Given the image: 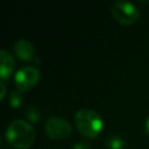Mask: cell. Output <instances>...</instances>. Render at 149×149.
<instances>
[{
  "instance_id": "1",
  "label": "cell",
  "mask_w": 149,
  "mask_h": 149,
  "mask_svg": "<svg viewBox=\"0 0 149 149\" xmlns=\"http://www.w3.org/2000/svg\"><path fill=\"white\" fill-rule=\"evenodd\" d=\"M6 140L15 149H28L36 139V132L30 123L17 120L10 123L6 129Z\"/></svg>"
},
{
  "instance_id": "2",
  "label": "cell",
  "mask_w": 149,
  "mask_h": 149,
  "mask_svg": "<svg viewBox=\"0 0 149 149\" xmlns=\"http://www.w3.org/2000/svg\"><path fill=\"white\" fill-rule=\"evenodd\" d=\"M74 123L80 133L90 139L96 138L103 128L99 114L90 109L78 110L74 114Z\"/></svg>"
},
{
  "instance_id": "3",
  "label": "cell",
  "mask_w": 149,
  "mask_h": 149,
  "mask_svg": "<svg viewBox=\"0 0 149 149\" xmlns=\"http://www.w3.org/2000/svg\"><path fill=\"white\" fill-rule=\"evenodd\" d=\"M111 13L113 19L118 23L129 26L137 22L140 17V11L133 3L126 1H118L111 7Z\"/></svg>"
},
{
  "instance_id": "4",
  "label": "cell",
  "mask_w": 149,
  "mask_h": 149,
  "mask_svg": "<svg viewBox=\"0 0 149 149\" xmlns=\"http://www.w3.org/2000/svg\"><path fill=\"white\" fill-rule=\"evenodd\" d=\"M40 78V70L35 66H24L15 74V86L21 92L27 91L30 88L37 85Z\"/></svg>"
},
{
  "instance_id": "5",
  "label": "cell",
  "mask_w": 149,
  "mask_h": 149,
  "mask_svg": "<svg viewBox=\"0 0 149 149\" xmlns=\"http://www.w3.org/2000/svg\"><path fill=\"white\" fill-rule=\"evenodd\" d=\"M45 132L46 135L53 140H63L72 134V126L68 120L53 116L46 122Z\"/></svg>"
},
{
  "instance_id": "6",
  "label": "cell",
  "mask_w": 149,
  "mask_h": 149,
  "mask_svg": "<svg viewBox=\"0 0 149 149\" xmlns=\"http://www.w3.org/2000/svg\"><path fill=\"white\" fill-rule=\"evenodd\" d=\"M15 53L19 59L23 61H30L35 57V48L33 44L26 39H21L15 45Z\"/></svg>"
},
{
  "instance_id": "7",
  "label": "cell",
  "mask_w": 149,
  "mask_h": 149,
  "mask_svg": "<svg viewBox=\"0 0 149 149\" xmlns=\"http://www.w3.org/2000/svg\"><path fill=\"white\" fill-rule=\"evenodd\" d=\"M0 59H1V68H0V77L2 80H5L13 74L15 70V58L9 52L2 49L0 51Z\"/></svg>"
},
{
  "instance_id": "8",
  "label": "cell",
  "mask_w": 149,
  "mask_h": 149,
  "mask_svg": "<svg viewBox=\"0 0 149 149\" xmlns=\"http://www.w3.org/2000/svg\"><path fill=\"white\" fill-rule=\"evenodd\" d=\"M105 143L109 149H124L127 145L126 140L118 134H110L106 138Z\"/></svg>"
},
{
  "instance_id": "9",
  "label": "cell",
  "mask_w": 149,
  "mask_h": 149,
  "mask_svg": "<svg viewBox=\"0 0 149 149\" xmlns=\"http://www.w3.org/2000/svg\"><path fill=\"white\" fill-rule=\"evenodd\" d=\"M9 103L13 108H19L23 103V95L19 90H15L9 95Z\"/></svg>"
},
{
  "instance_id": "10",
  "label": "cell",
  "mask_w": 149,
  "mask_h": 149,
  "mask_svg": "<svg viewBox=\"0 0 149 149\" xmlns=\"http://www.w3.org/2000/svg\"><path fill=\"white\" fill-rule=\"evenodd\" d=\"M27 118L31 123H38L41 120V111L36 106H31L27 110Z\"/></svg>"
},
{
  "instance_id": "11",
  "label": "cell",
  "mask_w": 149,
  "mask_h": 149,
  "mask_svg": "<svg viewBox=\"0 0 149 149\" xmlns=\"http://www.w3.org/2000/svg\"><path fill=\"white\" fill-rule=\"evenodd\" d=\"M72 149H90V145L87 142H78L72 146Z\"/></svg>"
},
{
  "instance_id": "12",
  "label": "cell",
  "mask_w": 149,
  "mask_h": 149,
  "mask_svg": "<svg viewBox=\"0 0 149 149\" xmlns=\"http://www.w3.org/2000/svg\"><path fill=\"white\" fill-rule=\"evenodd\" d=\"M0 87H1V98L0 99L1 100H3V98H4V95H5V86H4V84H3V82H1L0 83Z\"/></svg>"
},
{
  "instance_id": "13",
  "label": "cell",
  "mask_w": 149,
  "mask_h": 149,
  "mask_svg": "<svg viewBox=\"0 0 149 149\" xmlns=\"http://www.w3.org/2000/svg\"><path fill=\"white\" fill-rule=\"evenodd\" d=\"M145 131H146V134L149 136V116L147 118L146 123H145Z\"/></svg>"
}]
</instances>
